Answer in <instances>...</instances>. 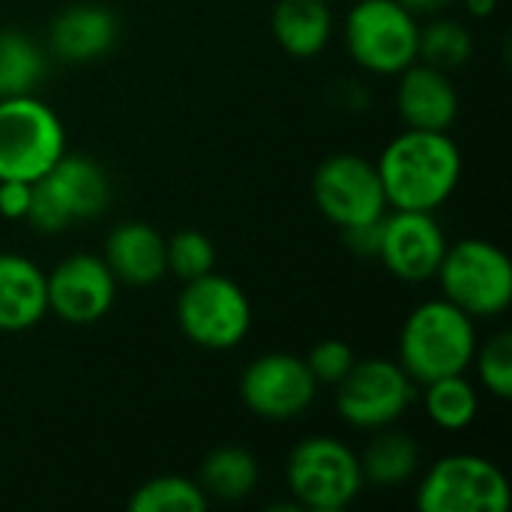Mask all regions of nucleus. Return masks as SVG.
I'll use <instances>...</instances> for the list:
<instances>
[{"instance_id":"nucleus-1","label":"nucleus","mask_w":512,"mask_h":512,"mask_svg":"<svg viewBox=\"0 0 512 512\" xmlns=\"http://www.w3.org/2000/svg\"><path fill=\"white\" fill-rule=\"evenodd\" d=\"M387 207L435 213L459 186L462 153L447 132L405 129L375 162Z\"/></svg>"},{"instance_id":"nucleus-2","label":"nucleus","mask_w":512,"mask_h":512,"mask_svg":"<svg viewBox=\"0 0 512 512\" xmlns=\"http://www.w3.org/2000/svg\"><path fill=\"white\" fill-rule=\"evenodd\" d=\"M474 351H477L474 318L465 315L450 300L420 303L402 324L399 366L414 378V384L462 375L474 363Z\"/></svg>"},{"instance_id":"nucleus-3","label":"nucleus","mask_w":512,"mask_h":512,"mask_svg":"<svg viewBox=\"0 0 512 512\" xmlns=\"http://www.w3.org/2000/svg\"><path fill=\"white\" fill-rule=\"evenodd\" d=\"M435 276L441 282L444 300L471 318L501 315L512 303L510 255L489 240L471 237L447 246Z\"/></svg>"},{"instance_id":"nucleus-4","label":"nucleus","mask_w":512,"mask_h":512,"mask_svg":"<svg viewBox=\"0 0 512 512\" xmlns=\"http://www.w3.org/2000/svg\"><path fill=\"white\" fill-rule=\"evenodd\" d=\"M108 198L111 186L105 171L87 156L63 153L51 171L33 180L27 222L42 234H57L105 213Z\"/></svg>"},{"instance_id":"nucleus-5","label":"nucleus","mask_w":512,"mask_h":512,"mask_svg":"<svg viewBox=\"0 0 512 512\" xmlns=\"http://www.w3.org/2000/svg\"><path fill=\"white\" fill-rule=\"evenodd\" d=\"M66 153L60 117L33 93L0 99V180H39Z\"/></svg>"},{"instance_id":"nucleus-6","label":"nucleus","mask_w":512,"mask_h":512,"mask_svg":"<svg viewBox=\"0 0 512 512\" xmlns=\"http://www.w3.org/2000/svg\"><path fill=\"white\" fill-rule=\"evenodd\" d=\"M288 489L297 507L312 512H339L363 492L360 459L336 438L318 435L300 441L285 465Z\"/></svg>"},{"instance_id":"nucleus-7","label":"nucleus","mask_w":512,"mask_h":512,"mask_svg":"<svg viewBox=\"0 0 512 512\" xmlns=\"http://www.w3.org/2000/svg\"><path fill=\"white\" fill-rule=\"evenodd\" d=\"M345 42L357 66L375 75H399L417 60L420 24L399 0H360L345 21Z\"/></svg>"},{"instance_id":"nucleus-8","label":"nucleus","mask_w":512,"mask_h":512,"mask_svg":"<svg viewBox=\"0 0 512 512\" xmlns=\"http://www.w3.org/2000/svg\"><path fill=\"white\" fill-rule=\"evenodd\" d=\"M177 324L189 342L207 351H228L249 336L252 306L237 282L210 270L186 282L177 297Z\"/></svg>"},{"instance_id":"nucleus-9","label":"nucleus","mask_w":512,"mask_h":512,"mask_svg":"<svg viewBox=\"0 0 512 512\" xmlns=\"http://www.w3.org/2000/svg\"><path fill=\"white\" fill-rule=\"evenodd\" d=\"M510 483L504 471L474 453L438 459L420 480V512H507Z\"/></svg>"},{"instance_id":"nucleus-10","label":"nucleus","mask_w":512,"mask_h":512,"mask_svg":"<svg viewBox=\"0 0 512 512\" xmlns=\"http://www.w3.org/2000/svg\"><path fill=\"white\" fill-rule=\"evenodd\" d=\"M417 399L414 378L393 360H354L351 372L336 384V411L354 429H387Z\"/></svg>"},{"instance_id":"nucleus-11","label":"nucleus","mask_w":512,"mask_h":512,"mask_svg":"<svg viewBox=\"0 0 512 512\" xmlns=\"http://www.w3.org/2000/svg\"><path fill=\"white\" fill-rule=\"evenodd\" d=\"M312 198L318 210L339 228L381 219L387 213V195L375 162L357 153L327 156L312 177Z\"/></svg>"},{"instance_id":"nucleus-12","label":"nucleus","mask_w":512,"mask_h":512,"mask_svg":"<svg viewBox=\"0 0 512 512\" xmlns=\"http://www.w3.org/2000/svg\"><path fill=\"white\" fill-rule=\"evenodd\" d=\"M318 393V381L303 357L264 354L252 360L240 378L243 405L264 420H291L303 414Z\"/></svg>"},{"instance_id":"nucleus-13","label":"nucleus","mask_w":512,"mask_h":512,"mask_svg":"<svg viewBox=\"0 0 512 512\" xmlns=\"http://www.w3.org/2000/svg\"><path fill=\"white\" fill-rule=\"evenodd\" d=\"M45 291L48 312H54L66 324L84 327L108 315V309L114 306L117 279L108 270L105 258L69 255L45 276Z\"/></svg>"},{"instance_id":"nucleus-14","label":"nucleus","mask_w":512,"mask_h":512,"mask_svg":"<svg viewBox=\"0 0 512 512\" xmlns=\"http://www.w3.org/2000/svg\"><path fill=\"white\" fill-rule=\"evenodd\" d=\"M447 252V237L432 213L423 210H396L384 216V234L378 258L402 282H429L435 279Z\"/></svg>"},{"instance_id":"nucleus-15","label":"nucleus","mask_w":512,"mask_h":512,"mask_svg":"<svg viewBox=\"0 0 512 512\" xmlns=\"http://www.w3.org/2000/svg\"><path fill=\"white\" fill-rule=\"evenodd\" d=\"M399 90L396 105L408 129H429V132H447L459 114V96L450 84L447 72L429 66V63H411L399 72Z\"/></svg>"},{"instance_id":"nucleus-16","label":"nucleus","mask_w":512,"mask_h":512,"mask_svg":"<svg viewBox=\"0 0 512 512\" xmlns=\"http://www.w3.org/2000/svg\"><path fill=\"white\" fill-rule=\"evenodd\" d=\"M105 264L117 282L144 288L168 273L165 240L147 222H120L105 240Z\"/></svg>"},{"instance_id":"nucleus-17","label":"nucleus","mask_w":512,"mask_h":512,"mask_svg":"<svg viewBox=\"0 0 512 512\" xmlns=\"http://www.w3.org/2000/svg\"><path fill=\"white\" fill-rule=\"evenodd\" d=\"M48 39L54 54L66 63H90L111 51L117 39V18L99 3H75L51 21Z\"/></svg>"},{"instance_id":"nucleus-18","label":"nucleus","mask_w":512,"mask_h":512,"mask_svg":"<svg viewBox=\"0 0 512 512\" xmlns=\"http://www.w3.org/2000/svg\"><path fill=\"white\" fill-rule=\"evenodd\" d=\"M45 312V273L24 255H0V333H24Z\"/></svg>"},{"instance_id":"nucleus-19","label":"nucleus","mask_w":512,"mask_h":512,"mask_svg":"<svg viewBox=\"0 0 512 512\" xmlns=\"http://www.w3.org/2000/svg\"><path fill=\"white\" fill-rule=\"evenodd\" d=\"M276 42L300 60L321 54L333 36V12L327 0H279L273 9Z\"/></svg>"},{"instance_id":"nucleus-20","label":"nucleus","mask_w":512,"mask_h":512,"mask_svg":"<svg viewBox=\"0 0 512 512\" xmlns=\"http://www.w3.org/2000/svg\"><path fill=\"white\" fill-rule=\"evenodd\" d=\"M207 498L243 501L258 486V462L243 447H219L201 462V483Z\"/></svg>"},{"instance_id":"nucleus-21","label":"nucleus","mask_w":512,"mask_h":512,"mask_svg":"<svg viewBox=\"0 0 512 512\" xmlns=\"http://www.w3.org/2000/svg\"><path fill=\"white\" fill-rule=\"evenodd\" d=\"M357 459H360L363 480L375 486H399L417 474L420 450L405 432H381Z\"/></svg>"},{"instance_id":"nucleus-22","label":"nucleus","mask_w":512,"mask_h":512,"mask_svg":"<svg viewBox=\"0 0 512 512\" xmlns=\"http://www.w3.org/2000/svg\"><path fill=\"white\" fill-rule=\"evenodd\" d=\"M423 405L435 426H441L447 432H462L477 420L480 396L462 372V375H447V378L429 381L426 393H423Z\"/></svg>"},{"instance_id":"nucleus-23","label":"nucleus","mask_w":512,"mask_h":512,"mask_svg":"<svg viewBox=\"0 0 512 512\" xmlns=\"http://www.w3.org/2000/svg\"><path fill=\"white\" fill-rule=\"evenodd\" d=\"M42 75L45 57L39 45L18 30H0V99L33 93Z\"/></svg>"},{"instance_id":"nucleus-24","label":"nucleus","mask_w":512,"mask_h":512,"mask_svg":"<svg viewBox=\"0 0 512 512\" xmlns=\"http://www.w3.org/2000/svg\"><path fill=\"white\" fill-rule=\"evenodd\" d=\"M474 54V39L468 33L465 24L453 21V18H438L426 27H420V51L417 60L450 72L459 69L462 63H468Z\"/></svg>"},{"instance_id":"nucleus-25","label":"nucleus","mask_w":512,"mask_h":512,"mask_svg":"<svg viewBox=\"0 0 512 512\" xmlns=\"http://www.w3.org/2000/svg\"><path fill=\"white\" fill-rule=\"evenodd\" d=\"M132 512H204L207 495L186 477H153L129 498Z\"/></svg>"},{"instance_id":"nucleus-26","label":"nucleus","mask_w":512,"mask_h":512,"mask_svg":"<svg viewBox=\"0 0 512 512\" xmlns=\"http://www.w3.org/2000/svg\"><path fill=\"white\" fill-rule=\"evenodd\" d=\"M165 261L174 276L189 282L216 267V249L207 234L189 228V231H177L171 240H165Z\"/></svg>"},{"instance_id":"nucleus-27","label":"nucleus","mask_w":512,"mask_h":512,"mask_svg":"<svg viewBox=\"0 0 512 512\" xmlns=\"http://www.w3.org/2000/svg\"><path fill=\"white\" fill-rule=\"evenodd\" d=\"M477 372L483 387L495 399H510L512 396V333H498L492 336L483 348L477 345L474 351Z\"/></svg>"},{"instance_id":"nucleus-28","label":"nucleus","mask_w":512,"mask_h":512,"mask_svg":"<svg viewBox=\"0 0 512 512\" xmlns=\"http://www.w3.org/2000/svg\"><path fill=\"white\" fill-rule=\"evenodd\" d=\"M306 366L318 384H339L354 366V351L342 339H324L309 351Z\"/></svg>"},{"instance_id":"nucleus-29","label":"nucleus","mask_w":512,"mask_h":512,"mask_svg":"<svg viewBox=\"0 0 512 512\" xmlns=\"http://www.w3.org/2000/svg\"><path fill=\"white\" fill-rule=\"evenodd\" d=\"M384 216H387V213H384ZM384 216H381V219H372V222H360V225L342 228L345 246H348L354 255H360V258H378L381 234H384Z\"/></svg>"},{"instance_id":"nucleus-30","label":"nucleus","mask_w":512,"mask_h":512,"mask_svg":"<svg viewBox=\"0 0 512 512\" xmlns=\"http://www.w3.org/2000/svg\"><path fill=\"white\" fill-rule=\"evenodd\" d=\"M33 183L27 180H0V216L3 219H27Z\"/></svg>"},{"instance_id":"nucleus-31","label":"nucleus","mask_w":512,"mask_h":512,"mask_svg":"<svg viewBox=\"0 0 512 512\" xmlns=\"http://www.w3.org/2000/svg\"><path fill=\"white\" fill-rule=\"evenodd\" d=\"M399 3H402L405 9H411L414 15H432V12L450 6L453 0H399Z\"/></svg>"},{"instance_id":"nucleus-32","label":"nucleus","mask_w":512,"mask_h":512,"mask_svg":"<svg viewBox=\"0 0 512 512\" xmlns=\"http://www.w3.org/2000/svg\"><path fill=\"white\" fill-rule=\"evenodd\" d=\"M495 6H498V0H468V9H471V15H477V18L492 15Z\"/></svg>"}]
</instances>
